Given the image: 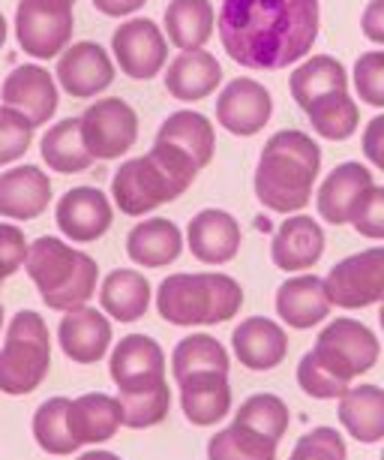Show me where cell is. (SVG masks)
<instances>
[{
  "label": "cell",
  "instance_id": "obj_33",
  "mask_svg": "<svg viewBox=\"0 0 384 460\" xmlns=\"http://www.w3.org/2000/svg\"><path fill=\"white\" fill-rule=\"evenodd\" d=\"M42 160L48 169L60 172V175H78L93 166L91 151L84 147L82 138V120L64 118L42 136Z\"/></svg>",
  "mask_w": 384,
  "mask_h": 460
},
{
  "label": "cell",
  "instance_id": "obj_14",
  "mask_svg": "<svg viewBox=\"0 0 384 460\" xmlns=\"http://www.w3.org/2000/svg\"><path fill=\"white\" fill-rule=\"evenodd\" d=\"M270 115H274V97L261 82L256 79H231L216 97V120L231 136H256L267 127Z\"/></svg>",
  "mask_w": 384,
  "mask_h": 460
},
{
  "label": "cell",
  "instance_id": "obj_20",
  "mask_svg": "<svg viewBox=\"0 0 384 460\" xmlns=\"http://www.w3.org/2000/svg\"><path fill=\"white\" fill-rule=\"evenodd\" d=\"M189 253L205 265H225L240 250V223L223 208H205L187 226Z\"/></svg>",
  "mask_w": 384,
  "mask_h": 460
},
{
  "label": "cell",
  "instance_id": "obj_31",
  "mask_svg": "<svg viewBox=\"0 0 384 460\" xmlns=\"http://www.w3.org/2000/svg\"><path fill=\"white\" fill-rule=\"evenodd\" d=\"M216 24L211 0H171L165 10V40L180 51H198L207 46Z\"/></svg>",
  "mask_w": 384,
  "mask_h": 460
},
{
  "label": "cell",
  "instance_id": "obj_44",
  "mask_svg": "<svg viewBox=\"0 0 384 460\" xmlns=\"http://www.w3.org/2000/svg\"><path fill=\"white\" fill-rule=\"evenodd\" d=\"M352 226L357 229V235L384 241V187H375L363 196L361 208H357Z\"/></svg>",
  "mask_w": 384,
  "mask_h": 460
},
{
  "label": "cell",
  "instance_id": "obj_51",
  "mask_svg": "<svg viewBox=\"0 0 384 460\" xmlns=\"http://www.w3.org/2000/svg\"><path fill=\"white\" fill-rule=\"evenodd\" d=\"M379 323H381V332H384V304H381V310H379Z\"/></svg>",
  "mask_w": 384,
  "mask_h": 460
},
{
  "label": "cell",
  "instance_id": "obj_18",
  "mask_svg": "<svg viewBox=\"0 0 384 460\" xmlns=\"http://www.w3.org/2000/svg\"><path fill=\"white\" fill-rule=\"evenodd\" d=\"M111 323L102 310L96 307H75L66 310L57 325V343L69 361L75 364H96L111 349Z\"/></svg>",
  "mask_w": 384,
  "mask_h": 460
},
{
  "label": "cell",
  "instance_id": "obj_9",
  "mask_svg": "<svg viewBox=\"0 0 384 460\" xmlns=\"http://www.w3.org/2000/svg\"><path fill=\"white\" fill-rule=\"evenodd\" d=\"M325 289L334 307L363 310L370 304H384V247L345 256L330 268Z\"/></svg>",
  "mask_w": 384,
  "mask_h": 460
},
{
  "label": "cell",
  "instance_id": "obj_19",
  "mask_svg": "<svg viewBox=\"0 0 384 460\" xmlns=\"http://www.w3.org/2000/svg\"><path fill=\"white\" fill-rule=\"evenodd\" d=\"M372 172L363 163H339L330 175L321 181L316 205L319 217L330 226H345L354 220L357 208H361L363 196L372 190Z\"/></svg>",
  "mask_w": 384,
  "mask_h": 460
},
{
  "label": "cell",
  "instance_id": "obj_47",
  "mask_svg": "<svg viewBox=\"0 0 384 460\" xmlns=\"http://www.w3.org/2000/svg\"><path fill=\"white\" fill-rule=\"evenodd\" d=\"M361 31L366 40L384 46V0H370L361 15Z\"/></svg>",
  "mask_w": 384,
  "mask_h": 460
},
{
  "label": "cell",
  "instance_id": "obj_38",
  "mask_svg": "<svg viewBox=\"0 0 384 460\" xmlns=\"http://www.w3.org/2000/svg\"><path fill=\"white\" fill-rule=\"evenodd\" d=\"M234 421L243 424V428H252L261 437L279 442L285 437L288 430V421H292V412H288V406L283 397L270 394V392H261V394H252L247 401L240 403L238 415H234Z\"/></svg>",
  "mask_w": 384,
  "mask_h": 460
},
{
  "label": "cell",
  "instance_id": "obj_10",
  "mask_svg": "<svg viewBox=\"0 0 384 460\" xmlns=\"http://www.w3.org/2000/svg\"><path fill=\"white\" fill-rule=\"evenodd\" d=\"M82 138L93 160L124 157L138 138V115L127 100L106 97L87 106L82 118Z\"/></svg>",
  "mask_w": 384,
  "mask_h": 460
},
{
  "label": "cell",
  "instance_id": "obj_1",
  "mask_svg": "<svg viewBox=\"0 0 384 460\" xmlns=\"http://www.w3.org/2000/svg\"><path fill=\"white\" fill-rule=\"evenodd\" d=\"M223 49L247 69H285L312 51L321 31L319 0H223Z\"/></svg>",
  "mask_w": 384,
  "mask_h": 460
},
{
  "label": "cell",
  "instance_id": "obj_42",
  "mask_svg": "<svg viewBox=\"0 0 384 460\" xmlns=\"http://www.w3.org/2000/svg\"><path fill=\"white\" fill-rule=\"evenodd\" d=\"M288 460H348V448L336 428H312L298 439Z\"/></svg>",
  "mask_w": 384,
  "mask_h": 460
},
{
  "label": "cell",
  "instance_id": "obj_28",
  "mask_svg": "<svg viewBox=\"0 0 384 460\" xmlns=\"http://www.w3.org/2000/svg\"><path fill=\"white\" fill-rule=\"evenodd\" d=\"M336 419L345 433L357 442H381L384 439V388L379 385H354L339 397Z\"/></svg>",
  "mask_w": 384,
  "mask_h": 460
},
{
  "label": "cell",
  "instance_id": "obj_13",
  "mask_svg": "<svg viewBox=\"0 0 384 460\" xmlns=\"http://www.w3.org/2000/svg\"><path fill=\"white\" fill-rule=\"evenodd\" d=\"M57 229L64 238L75 241V244H91L100 241L115 223V208L111 199L96 187H73L60 196L55 208Z\"/></svg>",
  "mask_w": 384,
  "mask_h": 460
},
{
  "label": "cell",
  "instance_id": "obj_30",
  "mask_svg": "<svg viewBox=\"0 0 384 460\" xmlns=\"http://www.w3.org/2000/svg\"><path fill=\"white\" fill-rule=\"evenodd\" d=\"M156 142H169L180 147L183 154H189L196 160L198 169H205L214 160L216 151V133L214 124L207 120L202 111H174L162 120V127L156 129Z\"/></svg>",
  "mask_w": 384,
  "mask_h": 460
},
{
  "label": "cell",
  "instance_id": "obj_45",
  "mask_svg": "<svg viewBox=\"0 0 384 460\" xmlns=\"http://www.w3.org/2000/svg\"><path fill=\"white\" fill-rule=\"evenodd\" d=\"M28 238L15 223H0V271L4 277H13L19 268H24L28 259Z\"/></svg>",
  "mask_w": 384,
  "mask_h": 460
},
{
  "label": "cell",
  "instance_id": "obj_52",
  "mask_svg": "<svg viewBox=\"0 0 384 460\" xmlns=\"http://www.w3.org/2000/svg\"><path fill=\"white\" fill-rule=\"evenodd\" d=\"M0 328H4V304H0Z\"/></svg>",
  "mask_w": 384,
  "mask_h": 460
},
{
  "label": "cell",
  "instance_id": "obj_17",
  "mask_svg": "<svg viewBox=\"0 0 384 460\" xmlns=\"http://www.w3.org/2000/svg\"><path fill=\"white\" fill-rule=\"evenodd\" d=\"M325 256V229L319 226L316 217L310 214H292L288 220L274 232L270 241V259L279 271L301 274L319 265Z\"/></svg>",
  "mask_w": 384,
  "mask_h": 460
},
{
  "label": "cell",
  "instance_id": "obj_12",
  "mask_svg": "<svg viewBox=\"0 0 384 460\" xmlns=\"http://www.w3.org/2000/svg\"><path fill=\"white\" fill-rule=\"evenodd\" d=\"M111 51L115 64L135 82L153 79L169 66V40L151 19H127L111 37Z\"/></svg>",
  "mask_w": 384,
  "mask_h": 460
},
{
  "label": "cell",
  "instance_id": "obj_36",
  "mask_svg": "<svg viewBox=\"0 0 384 460\" xmlns=\"http://www.w3.org/2000/svg\"><path fill=\"white\" fill-rule=\"evenodd\" d=\"M33 439L46 455L55 457L82 448L69 428V397H48L46 403H39V410L33 412Z\"/></svg>",
  "mask_w": 384,
  "mask_h": 460
},
{
  "label": "cell",
  "instance_id": "obj_22",
  "mask_svg": "<svg viewBox=\"0 0 384 460\" xmlns=\"http://www.w3.org/2000/svg\"><path fill=\"white\" fill-rule=\"evenodd\" d=\"M330 298L325 289V277L316 274H298L292 280H285L276 289V314L288 328H316L327 319L330 314Z\"/></svg>",
  "mask_w": 384,
  "mask_h": 460
},
{
  "label": "cell",
  "instance_id": "obj_15",
  "mask_svg": "<svg viewBox=\"0 0 384 460\" xmlns=\"http://www.w3.org/2000/svg\"><path fill=\"white\" fill-rule=\"evenodd\" d=\"M57 82L46 66L39 64H22L10 69V75L0 84V100L4 106L22 111L33 127H42L55 118L57 111Z\"/></svg>",
  "mask_w": 384,
  "mask_h": 460
},
{
  "label": "cell",
  "instance_id": "obj_48",
  "mask_svg": "<svg viewBox=\"0 0 384 460\" xmlns=\"http://www.w3.org/2000/svg\"><path fill=\"white\" fill-rule=\"evenodd\" d=\"M147 0H93V6L100 10L102 15H109V19H124V15H133L138 13Z\"/></svg>",
  "mask_w": 384,
  "mask_h": 460
},
{
  "label": "cell",
  "instance_id": "obj_24",
  "mask_svg": "<svg viewBox=\"0 0 384 460\" xmlns=\"http://www.w3.org/2000/svg\"><path fill=\"white\" fill-rule=\"evenodd\" d=\"M180 410L189 424L211 428L220 424L231 410V385L229 373H196V376L178 379Z\"/></svg>",
  "mask_w": 384,
  "mask_h": 460
},
{
  "label": "cell",
  "instance_id": "obj_32",
  "mask_svg": "<svg viewBox=\"0 0 384 460\" xmlns=\"http://www.w3.org/2000/svg\"><path fill=\"white\" fill-rule=\"evenodd\" d=\"M348 88V73L334 55H316L303 64L294 66L292 79H288V91H292L294 102L307 111L319 97L330 91Z\"/></svg>",
  "mask_w": 384,
  "mask_h": 460
},
{
  "label": "cell",
  "instance_id": "obj_11",
  "mask_svg": "<svg viewBox=\"0 0 384 460\" xmlns=\"http://www.w3.org/2000/svg\"><path fill=\"white\" fill-rule=\"evenodd\" d=\"M109 376L118 394H144L165 385V352L147 334H127L109 358Z\"/></svg>",
  "mask_w": 384,
  "mask_h": 460
},
{
  "label": "cell",
  "instance_id": "obj_49",
  "mask_svg": "<svg viewBox=\"0 0 384 460\" xmlns=\"http://www.w3.org/2000/svg\"><path fill=\"white\" fill-rule=\"evenodd\" d=\"M78 460H124V457H118L115 451H106V448H91V451H84V455H78Z\"/></svg>",
  "mask_w": 384,
  "mask_h": 460
},
{
  "label": "cell",
  "instance_id": "obj_21",
  "mask_svg": "<svg viewBox=\"0 0 384 460\" xmlns=\"http://www.w3.org/2000/svg\"><path fill=\"white\" fill-rule=\"evenodd\" d=\"M231 349L247 370L265 373L274 370L285 361L288 355V334L285 328L267 316H249L234 328L231 334Z\"/></svg>",
  "mask_w": 384,
  "mask_h": 460
},
{
  "label": "cell",
  "instance_id": "obj_40",
  "mask_svg": "<svg viewBox=\"0 0 384 460\" xmlns=\"http://www.w3.org/2000/svg\"><path fill=\"white\" fill-rule=\"evenodd\" d=\"M33 129L37 127L22 111L0 102V166L22 160L28 154V147L33 142Z\"/></svg>",
  "mask_w": 384,
  "mask_h": 460
},
{
  "label": "cell",
  "instance_id": "obj_39",
  "mask_svg": "<svg viewBox=\"0 0 384 460\" xmlns=\"http://www.w3.org/2000/svg\"><path fill=\"white\" fill-rule=\"evenodd\" d=\"M118 401H120V410H124V428L147 430L169 419L171 388H169V382H165V385L153 388V392H144V394H118Z\"/></svg>",
  "mask_w": 384,
  "mask_h": 460
},
{
  "label": "cell",
  "instance_id": "obj_35",
  "mask_svg": "<svg viewBox=\"0 0 384 460\" xmlns=\"http://www.w3.org/2000/svg\"><path fill=\"white\" fill-rule=\"evenodd\" d=\"M229 352L211 334H189L174 346L171 373L174 382L196 376V373H229Z\"/></svg>",
  "mask_w": 384,
  "mask_h": 460
},
{
  "label": "cell",
  "instance_id": "obj_29",
  "mask_svg": "<svg viewBox=\"0 0 384 460\" xmlns=\"http://www.w3.org/2000/svg\"><path fill=\"white\" fill-rule=\"evenodd\" d=\"M151 283L133 268H115L100 286L102 314L115 323H138L151 307Z\"/></svg>",
  "mask_w": 384,
  "mask_h": 460
},
{
  "label": "cell",
  "instance_id": "obj_54",
  "mask_svg": "<svg viewBox=\"0 0 384 460\" xmlns=\"http://www.w3.org/2000/svg\"><path fill=\"white\" fill-rule=\"evenodd\" d=\"M381 460H384V448H381Z\"/></svg>",
  "mask_w": 384,
  "mask_h": 460
},
{
  "label": "cell",
  "instance_id": "obj_37",
  "mask_svg": "<svg viewBox=\"0 0 384 460\" xmlns=\"http://www.w3.org/2000/svg\"><path fill=\"white\" fill-rule=\"evenodd\" d=\"M276 446L279 442L234 421L211 437V442H207V460H276Z\"/></svg>",
  "mask_w": 384,
  "mask_h": 460
},
{
  "label": "cell",
  "instance_id": "obj_8",
  "mask_svg": "<svg viewBox=\"0 0 384 460\" xmlns=\"http://www.w3.org/2000/svg\"><path fill=\"white\" fill-rule=\"evenodd\" d=\"M183 193H187V187L178 184L151 154L120 163L115 178H111V199H115V208H120L127 217H144L153 208L174 202Z\"/></svg>",
  "mask_w": 384,
  "mask_h": 460
},
{
  "label": "cell",
  "instance_id": "obj_7",
  "mask_svg": "<svg viewBox=\"0 0 384 460\" xmlns=\"http://www.w3.org/2000/svg\"><path fill=\"white\" fill-rule=\"evenodd\" d=\"M319 358V364L334 373L336 379H343L352 385V379L363 376L366 370L375 367L379 361V337L357 319H334L327 328L319 332L316 346L310 349Z\"/></svg>",
  "mask_w": 384,
  "mask_h": 460
},
{
  "label": "cell",
  "instance_id": "obj_16",
  "mask_svg": "<svg viewBox=\"0 0 384 460\" xmlns=\"http://www.w3.org/2000/svg\"><path fill=\"white\" fill-rule=\"evenodd\" d=\"M111 82H115V64H111V55L100 42H73L57 58V88H64L69 97H96V93L111 88Z\"/></svg>",
  "mask_w": 384,
  "mask_h": 460
},
{
  "label": "cell",
  "instance_id": "obj_25",
  "mask_svg": "<svg viewBox=\"0 0 384 460\" xmlns=\"http://www.w3.org/2000/svg\"><path fill=\"white\" fill-rule=\"evenodd\" d=\"M223 84V64L211 51H180L178 58L165 66V88L174 100L196 102L205 100Z\"/></svg>",
  "mask_w": 384,
  "mask_h": 460
},
{
  "label": "cell",
  "instance_id": "obj_43",
  "mask_svg": "<svg viewBox=\"0 0 384 460\" xmlns=\"http://www.w3.org/2000/svg\"><path fill=\"white\" fill-rule=\"evenodd\" d=\"M354 88L366 106L384 109V51H366L357 58Z\"/></svg>",
  "mask_w": 384,
  "mask_h": 460
},
{
  "label": "cell",
  "instance_id": "obj_41",
  "mask_svg": "<svg viewBox=\"0 0 384 460\" xmlns=\"http://www.w3.org/2000/svg\"><path fill=\"white\" fill-rule=\"evenodd\" d=\"M298 385L303 388V394L316 397V401H339L348 388V382L336 379L325 364H319V358L312 352H307L298 364Z\"/></svg>",
  "mask_w": 384,
  "mask_h": 460
},
{
  "label": "cell",
  "instance_id": "obj_34",
  "mask_svg": "<svg viewBox=\"0 0 384 460\" xmlns=\"http://www.w3.org/2000/svg\"><path fill=\"white\" fill-rule=\"evenodd\" d=\"M307 118L312 129L321 138H330V142H345L348 136H354L357 124H361V111H357V102L352 100L348 88L330 91L325 97H319L307 109Z\"/></svg>",
  "mask_w": 384,
  "mask_h": 460
},
{
  "label": "cell",
  "instance_id": "obj_23",
  "mask_svg": "<svg viewBox=\"0 0 384 460\" xmlns=\"http://www.w3.org/2000/svg\"><path fill=\"white\" fill-rule=\"evenodd\" d=\"M51 205V181L39 166H13L0 175V217L37 220Z\"/></svg>",
  "mask_w": 384,
  "mask_h": 460
},
{
  "label": "cell",
  "instance_id": "obj_5",
  "mask_svg": "<svg viewBox=\"0 0 384 460\" xmlns=\"http://www.w3.org/2000/svg\"><path fill=\"white\" fill-rule=\"evenodd\" d=\"M51 367V337L46 319L33 310H19L6 325V343L0 349V392L31 394L46 382Z\"/></svg>",
  "mask_w": 384,
  "mask_h": 460
},
{
  "label": "cell",
  "instance_id": "obj_4",
  "mask_svg": "<svg viewBox=\"0 0 384 460\" xmlns=\"http://www.w3.org/2000/svg\"><path fill=\"white\" fill-rule=\"evenodd\" d=\"M243 307L240 283L229 274H171L156 289V310L169 325H220Z\"/></svg>",
  "mask_w": 384,
  "mask_h": 460
},
{
  "label": "cell",
  "instance_id": "obj_3",
  "mask_svg": "<svg viewBox=\"0 0 384 460\" xmlns=\"http://www.w3.org/2000/svg\"><path fill=\"white\" fill-rule=\"evenodd\" d=\"M24 271L37 286L42 304L60 314L84 307L100 283V268L93 259L55 235L33 241L24 259Z\"/></svg>",
  "mask_w": 384,
  "mask_h": 460
},
{
  "label": "cell",
  "instance_id": "obj_50",
  "mask_svg": "<svg viewBox=\"0 0 384 460\" xmlns=\"http://www.w3.org/2000/svg\"><path fill=\"white\" fill-rule=\"evenodd\" d=\"M4 42H6V19H4V13H0V49H4Z\"/></svg>",
  "mask_w": 384,
  "mask_h": 460
},
{
  "label": "cell",
  "instance_id": "obj_55",
  "mask_svg": "<svg viewBox=\"0 0 384 460\" xmlns=\"http://www.w3.org/2000/svg\"><path fill=\"white\" fill-rule=\"evenodd\" d=\"M73 4H75V0H73Z\"/></svg>",
  "mask_w": 384,
  "mask_h": 460
},
{
  "label": "cell",
  "instance_id": "obj_27",
  "mask_svg": "<svg viewBox=\"0 0 384 460\" xmlns=\"http://www.w3.org/2000/svg\"><path fill=\"white\" fill-rule=\"evenodd\" d=\"M183 253V232L165 217L142 220L127 235V256L142 268H165Z\"/></svg>",
  "mask_w": 384,
  "mask_h": 460
},
{
  "label": "cell",
  "instance_id": "obj_6",
  "mask_svg": "<svg viewBox=\"0 0 384 460\" xmlns=\"http://www.w3.org/2000/svg\"><path fill=\"white\" fill-rule=\"evenodd\" d=\"M73 0H19L15 10V40L24 55L55 60L73 40Z\"/></svg>",
  "mask_w": 384,
  "mask_h": 460
},
{
  "label": "cell",
  "instance_id": "obj_2",
  "mask_svg": "<svg viewBox=\"0 0 384 460\" xmlns=\"http://www.w3.org/2000/svg\"><path fill=\"white\" fill-rule=\"evenodd\" d=\"M321 172V147L301 129H279L261 147L256 166V199L267 211L298 214L310 205Z\"/></svg>",
  "mask_w": 384,
  "mask_h": 460
},
{
  "label": "cell",
  "instance_id": "obj_26",
  "mask_svg": "<svg viewBox=\"0 0 384 460\" xmlns=\"http://www.w3.org/2000/svg\"><path fill=\"white\" fill-rule=\"evenodd\" d=\"M69 428L78 446H102L124 428V410L111 394L91 392L69 401Z\"/></svg>",
  "mask_w": 384,
  "mask_h": 460
},
{
  "label": "cell",
  "instance_id": "obj_46",
  "mask_svg": "<svg viewBox=\"0 0 384 460\" xmlns=\"http://www.w3.org/2000/svg\"><path fill=\"white\" fill-rule=\"evenodd\" d=\"M361 145H363L366 160H372L375 166L384 172V111H381V115H375L370 124H366Z\"/></svg>",
  "mask_w": 384,
  "mask_h": 460
},
{
  "label": "cell",
  "instance_id": "obj_53",
  "mask_svg": "<svg viewBox=\"0 0 384 460\" xmlns=\"http://www.w3.org/2000/svg\"><path fill=\"white\" fill-rule=\"evenodd\" d=\"M4 280H6V277H4V271H0V286H4Z\"/></svg>",
  "mask_w": 384,
  "mask_h": 460
}]
</instances>
